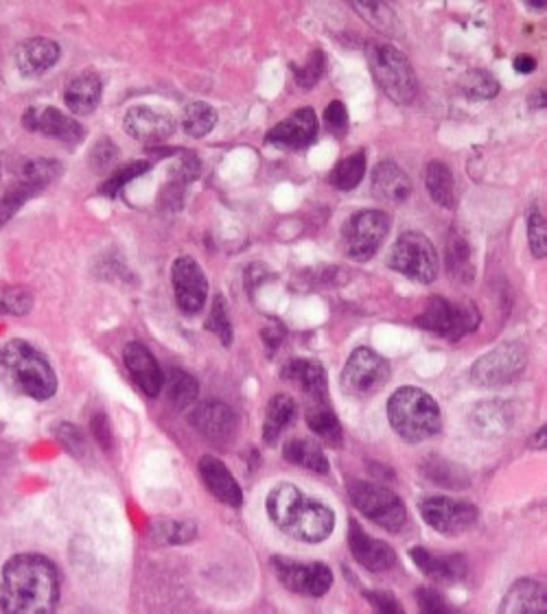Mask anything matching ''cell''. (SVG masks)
Returning <instances> with one entry per match:
<instances>
[{
  "label": "cell",
  "instance_id": "1",
  "mask_svg": "<svg viewBox=\"0 0 547 614\" xmlns=\"http://www.w3.org/2000/svg\"><path fill=\"white\" fill-rule=\"evenodd\" d=\"M59 604V573L37 554L13 556L0 578L2 614H55Z\"/></svg>",
  "mask_w": 547,
  "mask_h": 614
},
{
  "label": "cell",
  "instance_id": "2",
  "mask_svg": "<svg viewBox=\"0 0 547 614\" xmlns=\"http://www.w3.org/2000/svg\"><path fill=\"white\" fill-rule=\"evenodd\" d=\"M270 521L289 538L300 543H322L333 534L335 514L329 505L305 494L294 484H278L265 499Z\"/></svg>",
  "mask_w": 547,
  "mask_h": 614
},
{
  "label": "cell",
  "instance_id": "3",
  "mask_svg": "<svg viewBox=\"0 0 547 614\" xmlns=\"http://www.w3.org/2000/svg\"><path fill=\"white\" fill-rule=\"evenodd\" d=\"M0 385L33 400H48L57 391V376L39 350L13 339L0 348Z\"/></svg>",
  "mask_w": 547,
  "mask_h": 614
},
{
  "label": "cell",
  "instance_id": "4",
  "mask_svg": "<svg viewBox=\"0 0 547 614\" xmlns=\"http://www.w3.org/2000/svg\"><path fill=\"white\" fill-rule=\"evenodd\" d=\"M388 420L395 433L410 444L425 442L441 433L443 413L438 402L414 385L399 387L388 400Z\"/></svg>",
  "mask_w": 547,
  "mask_h": 614
},
{
  "label": "cell",
  "instance_id": "5",
  "mask_svg": "<svg viewBox=\"0 0 547 614\" xmlns=\"http://www.w3.org/2000/svg\"><path fill=\"white\" fill-rule=\"evenodd\" d=\"M371 72L377 86L399 105H410L419 92L417 72L410 59L392 44L375 42L366 48Z\"/></svg>",
  "mask_w": 547,
  "mask_h": 614
},
{
  "label": "cell",
  "instance_id": "6",
  "mask_svg": "<svg viewBox=\"0 0 547 614\" xmlns=\"http://www.w3.org/2000/svg\"><path fill=\"white\" fill-rule=\"evenodd\" d=\"M388 268L414 283L430 285L438 278L441 259L430 237L423 232H403L390 250Z\"/></svg>",
  "mask_w": 547,
  "mask_h": 614
},
{
  "label": "cell",
  "instance_id": "7",
  "mask_svg": "<svg viewBox=\"0 0 547 614\" xmlns=\"http://www.w3.org/2000/svg\"><path fill=\"white\" fill-rule=\"evenodd\" d=\"M480 321H482L480 308L471 300L452 303L449 298H441V296L430 298L425 310L417 317V323L421 328L449 341H458L465 334L478 330Z\"/></svg>",
  "mask_w": 547,
  "mask_h": 614
},
{
  "label": "cell",
  "instance_id": "8",
  "mask_svg": "<svg viewBox=\"0 0 547 614\" xmlns=\"http://www.w3.org/2000/svg\"><path fill=\"white\" fill-rule=\"evenodd\" d=\"M351 501L355 508L373 521L377 527L390 532V534H401L408 525V510L403 501L390 492L384 486L368 484V481H355L349 488Z\"/></svg>",
  "mask_w": 547,
  "mask_h": 614
},
{
  "label": "cell",
  "instance_id": "9",
  "mask_svg": "<svg viewBox=\"0 0 547 614\" xmlns=\"http://www.w3.org/2000/svg\"><path fill=\"white\" fill-rule=\"evenodd\" d=\"M528 365V350L522 341H506L480 356L471 367V380L480 387H504L520 378Z\"/></svg>",
  "mask_w": 547,
  "mask_h": 614
},
{
  "label": "cell",
  "instance_id": "10",
  "mask_svg": "<svg viewBox=\"0 0 547 614\" xmlns=\"http://www.w3.org/2000/svg\"><path fill=\"white\" fill-rule=\"evenodd\" d=\"M390 232V217L381 211H360L355 213L342 232L346 257L353 261H368L377 254L381 243Z\"/></svg>",
  "mask_w": 547,
  "mask_h": 614
},
{
  "label": "cell",
  "instance_id": "11",
  "mask_svg": "<svg viewBox=\"0 0 547 614\" xmlns=\"http://www.w3.org/2000/svg\"><path fill=\"white\" fill-rule=\"evenodd\" d=\"M392 376L388 359L371 348H355L342 369V389L351 396H368L379 391Z\"/></svg>",
  "mask_w": 547,
  "mask_h": 614
},
{
  "label": "cell",
  "instance_id": "12",
  "mask_svg": "<svg viewBox=\"0 0 547 614\" xmlns=\"http://www.w3.org/2000/svg\"><path fill=\"white\" fill-rule=\"evenodd\" d=\"M419 510L423 521L443 536L467 534L480 521V512L474 503L452 497H430L419 503Z\"/></svg>",
  "mask_w": 547,
  "mask_h": 614
},
{
  "label": "cell",
  "instance_id": "13",
  "mask_svg": "<svg viewBox=\"0 0 547 614\" xmlns=\"http://www.w3.org/2000/svg\"><path fill=\"white\" fill-rule=\"evenodd\" d=\"M272 567L281 584L303 598H324L333 587V573L322 562H300L276 556Z\"/></svg>",
  "mask_w": 547,
  "mask_h": 614
},
{
  "label": "cell",
  "instance_id": "14",
  "mask_svg": "<svg viewBox=\"0 0 547 614\" xmlns=\"http://www.w3.org/2000/svg\"><path fill=\"white\" fill-rule=\"evenodd\" d=\"M123 127L138 143L160 145L173 136L178 123L167 110L153 105H134L123 116Z\"/></svg>",
  "mask_w": 547,
  "mask_h": 614
},
{
  "label": "cell",
  "instance_id": "15",
  "mask_svg": "<svg viewBox=\"0 0 547 614\" xmlns=\"http://www.w3.org/2000/svg\"><path fill=\"white\" fill-rule=\"evenodd\" d=\"M171 281H173V294L178 307L191 315L200 312L208 296V281L202 268L197 265V261L191 257L175 259L171 268Z\"/></svg>",
  "mask_w": 547,
  "mask_h": 614
},
{
  "label": "cell",
  "instance_id": "16",
  "mask_svg": "<svg viewBox=\"0 0 547 614\" xmlns=\"http://www.w3.org/2000/svg\"><path fill=\"white\" fill-rule=\"evenodd\" d=\"M22 123L31 132H39L44 136L57 138L59 143L68 147H77L86 138V129L68 114L53 105L42 107H29L22 116Z\"/></svg>",
  "mask_w": 547,
  "mask_h": 614
},
{
  "label": "cell",
  "instance_id": "17",
  "mask_svg": "<svg viewBox=\"0 0 547 614\" xmlns=\"http://www.w3.org/2000/svg\"><path fill=\"white\" fill-rule=\"evenodd\" d=\"M349 547L355 562L371 573H386L397 567L395 549L384 541H377L371 534H366L364 527L355 521H351L349 527Z\"/></svg>",
  "mask_w": 547,
  "mask_h": 614
},
{
  "label": "cell",
  "instance_id": "18",
  "mask_svg": "<svg viewBox=\"0 0 547 614\" xmlns=\"http://www.w3.org/2000/svg\"><path fill=\"white\" fill-rule=\"evenodd\" d=\"M318 136V116L311 107H300L278 125H274L265 143L281 147V149H305L309 147Z\"/></svg>",
  "mask_w": 547,
  "mask_h": 614
},
{
  "label": "cell",
  "instance_id": "19",
  "mask_svg": "<svg viewBox=\"0 0 547 614\" xmlns=\"http://www.w3.org/2000/svg\"><path fill=\"white\" fill-rule=\"evenodd\" d=\"M191 422L208 442L217 444L232 440L237 433V416L221 400H208L197 405L191 413Z\"/></svg>",
  "mask_w": 547,
  "mask_h": 614
},
{
  "label": "cell",
  "instance_id": "20",
  "mask_svg": "<svg viewBox=\"0 0 547 614\" xmlns=\"http://www.w3.org/2000/svg\"><path fill=\"white\" fill-rule=\"evenodd\" d=\"M410 556L417 569L438 584H456L467 578V562L458 554H434L425 547H414Z\"/></svg>",
  "mask_w": 547,
  "mask_h": 614
},
{
  "label": "cell",
  "instance_id": "21",
  "mask_svg": "<svg viewBox=\"0 0 547 614\" xmlns=\"http://www.w3.org/2000/svg\"><path fill=\"white\" fill-rule=\"evenodd\" d=\"M125 367L143 394L156 398L162 391L164 374H162L156 356L143 343H127Z\"/></svg>",
  "mask_w": 547,
  "mask_h": 614
},
{
  "label": "cell",
  "instance_id": "22",
  "mask_svg": "<svg viewBox=\"0 0 547 614\" xmlns=\"http://www.w3.org/2000/svg\"><path fill=\"white\" fill-rule=\"evenodd\" d=\"M498 614H547V582L535 578L517 580L506 591Z\"/></svg>",
  "mask_w": 547,
  "mask_h": 614
},
{
  "label": "cell",
  "instance_id": "23",
  "mask_svg": "<svg viewBox=\"0 0 547 614\" xmlns=\"http://www.w3.org/2000/svg\"><path fill=\"white\" fill-rule=\"evenodd\" d=\"M283 378L303 389L316 405H329V378L320 361L296 359L283 369Z\"/></svg>",
  "mask_w": 547,
  "mask_h": 614
},
{
  "label": "cell",
  "instance_id": "24",
  "mask_svg": "<svg viewBox=\"0 0 547 614\" xmlns=\"http://www.w3.org/2000/svg\"><path fill=\"white\" fill-rule=\"evenodd\" d=\"M61 48L48 37H31L15 53V66L22 77H39L59 61Z\"/></svg>",
  "mask_w": 547,
  "mask_h": 614
},
{
  "label": "cell",
  "instance_id": "25",
  "mask_svg": "<svg viewBox=\"0 0 547 614\" xmlns=\"http://www.w3.org/2000/svg\"><path fill=\"white\" fill-rule=\"evenodd\" d=\"M200 477L208 492L230 508H239L243 503V492L230 470L213 455H204L200 462Z\"/></svg>",
  "mask_w": 547,
  "mask_h": 614
},
{
  "label": "cell",
  "instance_id": "26",
  "mask_svg": "<svg viewBox=\"0 0 547 614\" xmlns=\"http://www.w3.org/2000/svg\"><path fill=\"white\" fill-rule=\"evenodd\" d=\"M412 193L410 175L392 160H384L373 171V195L388 204H401Z\"/></svg>",
  "mask_w": 547,
  "mask_h": 614
},
{
  "label": "cell",
  "instance_id": "27",
  "mask_svg": "<svg viewBox=\"0 0 547 614\" xmlns=\"http://www.w3.org/2000/svg\"><path fill=\"white\" fill-rule=\"evenodd\" d=\"M101 101V79L94 70L75 75L64 90V103L75 116H88Z\"/></svg>",
  "mask_w": 547,
  "mask_h": 614
},
{
  "label": "cell",
  "instance_id": "28",
  "mask_svg": "<svg viewBox=\"0 0 547 614\" xmlns=\"http://www.w3.org/2000/svg\"><path fill=\"white\" fill-rule=\"evenodd\" d=\"M445 270L447 274L463 285H471L476 281V268L471 261V246L460 232H452L445 248Z\"/></svg>",
  "mask_w": 547,
  "mask_h": 614
},
{
  "label": "cell",
  "instance_id": "29",
  "mask_svg": "<svg viewBox=\"0 0 547 614\" xmlns=\"http://www.w3.org/2000/svg\"><path fill=\"white\" fill-rule=\"evenodd\" d=\"M469 424L476 435L491 440V437L502 435L511 427V416H509V409L504 407V402L489 400V402H480L474 407V411L469 416Z\"/></svg>",
  "mask_w": 547,
  "mask_h": 614
},
{
  "label": "cell",
  "instance_id": "30",
  "mask_svg": "<svg viewBox=\"0 0 547 614\" xmlns=\"http://www.w3.org/2000/svg\"><path fill=\"white\" fill-rule=\"evenodd\" d=\"M283 455L289 464L318 473V475H327L329 473V459L322 453V446L316 440H307V437H294L289 442H285L283 446Z\"/></svg>",
  "mask_w": 547,
  "mask_h": 614
},
{
  "label": "cell",
  "instance_id": "31",
  "mask_svg": "<svg viewBox=\"0 0 547 614\" xmlns=\"http://www.w3.org/2000/svg\"><path fill=\"white\" fill-rule=\"evenodd\" d=\"M425 184L428 193L434 200V204L443 208L456 206V180L452 169L443 160H432L425 169Z\"/></svg>",
  "mask_w": 547,
  "mask_h": 614
},
{
  "label": "cell",
  "instance_id": "32",
  "mask_svg": "<svg viewBox=\"0 0 547 614\" xmlns=\"http://www.w3.org/2000/svg\"><path fill=\"white\" fill-rule=\"evenodd\" d=\"M294 418H296L294 398L287 394H276L267 405V413H265V422H263L265 444H274L281 437V433L292 424Z\"/></svg>",
  "mask_w": 547,
  "mask_h": 614
},
{
  "label": "cell",
  "instance_id": "33",
  "mask_svg": "<svg viewBox=\"0 0 547 614\" xmlns=\"http://www.w3.org/2000/svg\"><path fill=\"white\" fill-rule=\"evenodd\" d=\"M162 387L167 389L169 400H171L175 407H180V409H186V407L195 405V400H197V396H200V385H197V380H195L189 372H184V369H180V367H171V369L167 372L164 385H162Z\"/></svg>",
  "mask_w": 547,
  "mask_h": 614
},
{
  "label": "cell",
  "instance_id": "34",
  "mask_svg": "<svg viewBox=\"0 0 547 614\" xmlns=\"http://www.w3.org/2000/svg\"><path fill=\"white\" fill-rule=\"evenodd\" d=\"M307 424L309 429L329 446L338 448L342 446L344 433H342V424L338 420V416L327 407V405H316L307 411Z\"/></svg>",
  "mask_w": 547,
  "mask_h": 614
},
{
  "label": "cell",
  "instance_id": "35",
  "mask_svg": "<svg viewBox=\"0 0 547 614\" xmlns=\"http://www.w3.org/2000/svg\"><path fill=\"white\" fill-rule=\"evenodd\" d=\"M37 193H42L37 186L29 184L22 178H13V182H9L4 189H0V226L7 224L31 197H35Z\"/></svg>",
  "mask_w": 547,
  "mask_h": 614
},
{
  "label": "cell",
  "instance_id": "36",
  "mask_svg": "<svg viewBox=\"0 0 547 614\" xmlns=\"http://www.w3.org/2000/svg\"><path fill=\"white\" fill-rule=\"evenodd\" d=\"M364 175H366V154L355 151V154L342 158L333 167V171L329 175V182L340 191H353L355 186H360Z\"/></svg>",
  "mask_w": 547,
  "mask_h": 614
},
{
  "label": "cell",
  "instance_id": "37",
  "mask_svg": "<svg viewBox=\"0 0 547 614\" xmlns=\"http://www.w3.org/2000/svg\"><path fill=\"white\" fill-rule=\"evenodd\" d=\"M217 125V112L206 101H193L184 107L182 127L191 138H204Z\"/></svg>",
  "mask_w": 547,
  "mask_h": 614
},
{
  "label": "cell",
  "instance_id": "38",
  "mask_svg": "<svg viewBox=\"0 0 547 614\" xmlns=\"http://www.w3.org/2000/svg\"><path fill=\"white\" fill-rule=\"evenodd\" d=\"M423 473L428 479H432L436 486L449 488V490H458V488H467L469 486V477L465 475L463 468H458L456 464L432 455L423 466Z\"/></svg>",
  "mask_w": 547,
  "mask_h": 614
},
{
  "label": "cell",
  "instance_id": "39",
  "mask_svg": "<svg viewBox=\"0 0 547 614\" xmlns=\"http://www.w3.org/2000/svg\"><path fill=\"white\" fill-rule=\"evenodd\" d=\"M460 90L474 101H489L500 94V83L489 70H467L460 79Z\"/></svg>",
  "mask_w": 547,
  "mask_h": 614
},
{
  "label": "cell",
  "instance_id": "40",
  "mask_svg": "<svg viewBox=\"0 0 547 614\" xmlns=\"http://www.w3.org/2000/svg\"><path fill=\"white\" fill-rule=\"evenodd\" d=\"M151 534L158 543L164 545H189L197 536V527L184 521H158L151 527Z\"/></svg>",
  "mask_w": 547,
  "mask_h": 614
},
{
  "label": "cell",
  "instance_id": "41",
  "mask_svg": "<svg viewBox=\"0 0 547 614\" xmlns=\"http://www.w3.org/2000/svg\"><path fill=\"white\" fill-rule=\"evenodd\" d=\"M353 9L366 18L368 24H373L375 29L384 31V33H395L397 29V15L392 11V7H388L386 2H368V0H360L353 2Z\"/></svg>",
  "mask_w": 547,
  "mask_h": 614
},
{
  "label": "cell",
  "instance_id": "42",
  "mask_svg": "<svg viewBox=\"0 0 547 614\" xmlns=\"http://www.w3.org/2000/svg\"><path fill=\"white\" fill-rule=\"evenodd\" d=\"M149 169H151V164H149L147 160H134V162H129V164L116 169L114 173H110V178L101 184L99 193H101L103 197H114L125 184H129V182H134L136 178L145 175Z\"/></svg>",
  "mask_w": 547,
  "mask_h": 614
},
{
  "label": "cell",
  "instance_id": "43",
  "mask_svg": "<svg viewBox=\"0 0 547 614\" xmlns=\"http://www.w3.org/2000/svg\"><path fill=\"white\" fill-rule=\"evenodd\" d=\"M206 328L213 334H217L224 345L232 343V321H230V312H228V305H226L224 296L215 298L210 315H208V321H206Z\"/></svg>",
  "mask_w": 547,
  "mask_h": 614
},
{
  "label": "cell",
  "instance_id": "44",
  "mask_svg": "<svg viewBox=\"0 0 547 614\" xmlns=\"http://www.w3.org/2000/svg\"><path fill=\"white\" fill-rule=\"evenodd\" d=\"M528 246L535 259H547V219L537 208L528 217Z\"/></svg>",
  "mask_w": 547,
  "mask_h": 614
},
{
  "label": "cell",
  "instance_id": "45",
  "mask_svg": "<svg viewBox=\"0 0 547 614\" xmlns=\"http://www.w3.org/2000/svg\"><path fill=\"white\" fill-rule=\"evenodd\" d=\"M33 307V298L22 287L0 289V315H26Z\"/></svg>",
  "mask_w": 547,
  "mask_h": 614
},
{
  "label": "cell",
  "instance_id": "46",
  "mask_svg": "<svg viewBox=\"0 0 547 614\" xmlns=\"http://www.w3.org/2000/svg\"><path fill=\"white\" fill-rule=\"evenodd\" d=\"M322 70H324V53L322 50H314L309 55V59L300 68H296V83L303 90H311L320 81Z\"/></svg>",
  "mask_w": 547,
  "mask_h": 614
},
{
  "label": "cell",
  "instance_id": "47",
  "mask_svg": "<svg viewBox=\"0 0 547 614\" xmlns=\"http://www.w3.org/2000/svg\"><path fill=\"white\" fill-rule=\"evenodd\" d=\"M197 175H200V158H195L193 154H184L182 158L175 160V164L171 169V184L184 189Z\"/></svg>",
  "mask_w": 547,
  "mask_h": 614
},
{
  "label": "cell",
  "instance_id": "48",
  "mask_svg": "<svg viewBox=\"0 0 547 614\" xmlns=\"http://www.w3.org/2000/svg\"><path fill=\"white\" fill-rule=\"evenodd\" d=\"M417 604L419 614H447L454 606L434 589H419L417 591Z\"/></svg>",
  "mask_w": 547,
  "mask_h": 614
},
{
  "label": "cell",
  "instance_id": "49",
  "mask_svg": "<svg viewBox=\"0 0 547 614\" xmlns=\"http://www.w3.org/2000/svg\"><path fill=\"white\" fill-rule=\"evenodd\" d=\"M366 598H368V604L373 606V613L375 614H406L401 602L392 593L373 591Z\"/></svg>",
  "mask_w": 547,
  "mask_h": 614
},
{
  "label": "cell",
  "instance_id": "50",
  "mask_svg": "<svg viewBox=\"0 0 547 614\" xmlns=\"http://www.w3.org/2000/svg\"><path fill=\"white\" fill-rule=\"evenodd\" d=\"M322 118L331 132H344L349 127V110L342 101H331L329 107L324 110Z\"/></svg>",
  "mask_w": 547,
  "mask_h": 614
},
{
  "label": "cell",
  "instance_id": "51",
  "mask_svg": "<svg viewBox=\"0 0 547 614\" xmlns=\"http://www.w3.org/2000/svg\"><path fill=\"white\" fill-rule=\"evenodd\" d=\"M92 162L96 164V169H107L116 158H118V151L116 147L112 145V140H99V145L94 147V151L90 154Z\"/></svg>",
  "mask_w": 547,
  "mask_h": 614
},
{
  "label": "cell",
  "instance_id": "52",
  "mask_svg": "<svg viewBox=\"0 0 547 614\" xmlns=\"http://www.w3.org/2000/svg\"><path fill=\"white\" fill-rule=\"evenodd\" d=\"M66 427H68V424H66ZM68 433H70V435H66V431L59 427V437H61L64 446H66L70 453H81V448H83V437H81V433H79L77 429H72V427H68Z\"/></svg>",
  "mask_w": 547,
  "mask_h": 614
},
{
  "label": "cell",
  "instance_id": "53",
  "mask_svg": "<svg viewBox=\"0 0 547 614\" xmlns=\"http://www.w3.org/2000/svg\"><path fill=\"white\" fill-rule=\"evenodd\" d=\"M263 332H265L263 339H265V343H267L270 350H274V348L285 339V328H283L278 321H272Z\"/></svg>",
  "mask_w": 547,
  "mask_h": 614
},
{
  "label": "cell",
  "instance_id": "54",
  "mask_svg": "<svg viewBox=\"0 0 547 614\" xmlns=\"http://www.w3.org/2000/svg\"><path fill=\"white\" fill-rule=\"evenodd\" d=\"M513 66H515V70H517L520 75H531V72H535V68H537V59H535L533 55L522 53V55H517V57L513 59Z\"/></svg>",
  "mask_w": 547,
  "mask_h": 614
},
{
  "label": "cell",
  "instance_id": "55",
  "mask_svg": "<svg viewBox=\"0 0 547 614\" xmlns=\"http://www.w3.org/2000/svg\"><path fill=\"white\" fill-rule=\"evenodd\" d=\"M528 105L535 107V110H544V107H547V90H535V92L528 96Z\"/></svg>",
  "mask_w": 547,
  "mask_h": 614
},
{
  "label": "cell",
  "instance_id": "56",
  "mask_svg": "<svg viewBox=\"0 0 547 614\" xmlns=\"http://www.w3.org/2000/svg\"><path fill=\"white\" fill-rule=\"evenodd\" d=\"M531 448H535V451H546L547 448V424L546 427H542L535 435H533V440H531Z\"/></svg>",
  "mask_w": 547,
  "mask_h": 614
},
{
  "label": "cell",
  "instance_id": "57",
  "mask_svg": "<svg viewBox=\"0 0 547 614\" xmlns=\"http://www.w3.org/2000/svg\"><path fill=\"white\" fill-rule=\"evenodd\" d=\"M528 4H531V7H535V9H546L547 0H531Z\"/></svg>",
  "mask_w": 547,
  "mask_h": 614
},
{
  "label": "cell",
  "instance_id": "58",
  "mask_svg": "<svg viewBox=\"0 0 547 614\" xmlns=\"http://www.w3.org/2000/svg\"><path fill=\"white\" fill-rule=\"evenodd\" d=\"M447 614H467V613H463V611H458V609H456V606H454V609H452V611H449V613Z\"/></svg>",
  "mask_w": 547,
  "mask_h": 614
}]
</instances>
